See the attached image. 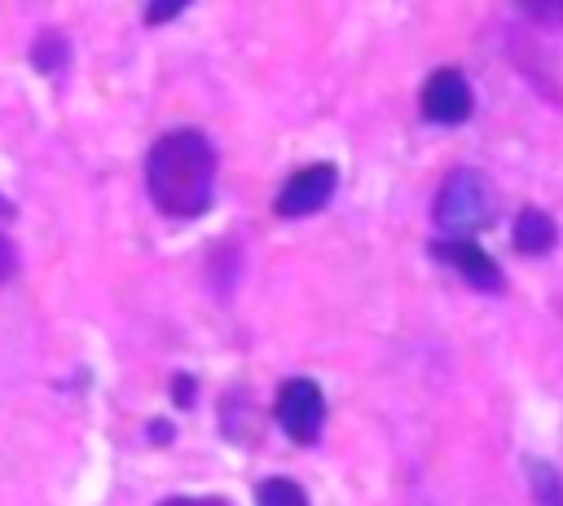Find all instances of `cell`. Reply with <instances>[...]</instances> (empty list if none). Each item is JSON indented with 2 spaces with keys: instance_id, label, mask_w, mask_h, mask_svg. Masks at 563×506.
<instances>
[{
  "instance_id": "cell-4",
  "label": "cell",
  "mask_w": 563,
  "mask_h": 506,
  "mask_svg": "<svg viewBox=\"0 0 563 506\" xmlns=\"http://www.w3.org/2000/svg\"><path fill=\"white\" fill-rule=\"evenodd\" d=\"M418 106H422V119L427 123H466L471 119V84L457 66H440L427 75L422 92H418Z\"/></svg>"
},
{
  "instance_id": "cell-9",
  "label": "cell",
  "mask_w": 563,
  "mask_h": 506,
  "mask_svg": "<svg viewBox=\"0 0 563 506\" xmlns=\"http://www.w3.org/2000/svg\"><path fill=\"white\" fill-rule=\"evenodd\" d=\"M31 62H35V70H44V75H62V70L70 66V44H66V35H62V31H44V35L31 44Z\"/></svg>"
},
{
  "instance_id": "cell-7",
  "label": "cell",
  "mask_w": 563,
  "mask_h": 506,
  "mask_svg": "<svg viewBox=\"0 0 563 506\" xmlns=\"http://www.w3.org/2000/svg\"><path fill=\"white\" fill-rule=\"evenodd\" d=\"M554 242H559V224L541 207H523L515 216V246L523 255H545V251H554Z\"/></svg>"
},
{
  "instance_id": "cell-14",
  "label": "cell",
  "mask_w": 563,
  "mask_h": 506,
  "mask_svg": "<svg viewBox=\"0 0 563 506\" xmlns=\"http://www.w3.org/2000/svg\"><path fill=\"white\" fill-rule=\"evenodd\" d=\"M176 13H180V9H158V4H154V9H145V22H150V26H154V22H172Z\"/></svg>"
},
{
  "instance_id": "cell-11",
  "label": "cell",
  "mask_w": 563,
  "mask_h": 506,
  "mask_svg": "<svg viewBox=\"0 0 563 506\" xmlns=\"http://www.w3.org/2000/svg\"><path fill=\"white\" fill-rule=\"evenodd\" d=\"M172 400L176 405H194V378L189 374H176L172 378Z\"/></svg>"
},
{
  "instance_id": "cell-1",
  "label": "cell",
  "mask_w": 563,
  "mask_h": 506,
  "mask_svg": "<svg viewBox=\"0 0 563 506\" xmlns=\"http://www.w3.org/2000/svg\"><path fill=\"white\" fill-rule=\"evenodd\" d=\"M150 202L172 220H194L216 198V150L194 128L163 132L145 154Z\"/></svg>"
},
{
  "instance_id": "cell-8",
  "label": "cell",
  "mask_w": 563,
  "mask_h": 506,
  "mask_svg": "<svg viewBox=\"0 0 563 506\" xmlns=\"http://www.w3.org/2000/svg\"><path fill=\"white\" fill-rule=\"evenodd\" d=\"M523 471H528V488H532V502L537 506H563V475H559L554 462L528 458Z\"/></svg>"
},
{
  "instance_id": "cell-5",
  "label": "cell",
  "mask_w": 563,
  "mask_h": 506,
  "mask_svg": "<svg viewBox=\"0 0 563 506\" xmlns=\"http://www.w3.org/2000/svg\"><path fill=\"white\" fill-rule=\"evenodd\" d=\"M334 185H339V172H334V163H308V167H299L282 189H277V198H273V211L282 216V220H295V216H312V211H321L325 202H330V194H334Z\"/></svg>"
},
{
  "instance_id": "cell-3",
  "label": "cell",
  "mask_w": 563,
  "mask_h": 506,
  "mask_svg": "<svg viewBox=\"0 0 563 506\" xmlns=\"http://www.w3.org/2000/svg\"><path fill=\"white\" fill-rule=\"evenodd\" d=\"M273 418L295 444H317L325 427V396L312 378H286L273 400Z\"/></svg>"
},
{
  "instance_id": "cell-10",
  "label": "cell",
  "mask_w": 563,
  "mask_h": 506,
  "mask_svg": "<svg viewBox=\"0 0 563 506\" xmlns=\"http://www.w3.org/2000/svg\"><path fill=\"white\" fill-rule=\"evenodd\" d=\"M255 506H308V493L290 475H268L255 488Z\"/></svg>"
},
{
  "instance_id": "cell-13",
  "label": "cell",
  "mask_w": 563,
  "mask_h": 506,
  "mask_svg": "<svg viewBox=\"0 0 563 506\" xmlns=\"http://www.w3.org/2000/svg\"><path fill=\"white\" fill-rule=\"evenodd\" d=\"M158 506H229V502H220V497H167Z\"/></svg>"
},
{
  "instance_id": "cell-6",
  "label": "cell",
  "mask_w": 563,
  "mask_h": 506,
  "mask_svg": "<svg viewBox=\"0 0 563 506\" xmlns=\"http://www.w3.org/2000/svg\"><path fill=\"white\" fill-rule=\"evenodd\" d=\"M431 255L444 260V264H453L475 290H488V295L501 290V268H497V260H493L484 246H475L471 238H444V242L431 246Z\"/></svg>"
},
{
  "instance_id": "cell-12",
  "label": "cell",
  "mask_w": 563,
  "mask_h": 506,
  "mask_svg": "<svg viewBox=\"0 0 563 506\" xmlns=\"http://www.w3.org/2000/svg\"><path fill=\"white\" fill-rule=\"evenodd\" d=\"M13 264H18V255H13V242L0 233V282H9V277H13Z\"/></svg>"
},
{
  "instance_id": "cell-2",
  "label": "cell",
  "mask_w": 563,
  "mask_h": 506,
  "mask_svg": "<svg viewBox=\"0 0 563 506\" xmlns=\"http://www.w3.org/2000/svg\"><path fill=\"white\" fill-rule=\"evenodd\" d=\"M435 220L449 229V238H466L475 229H484L493 220V189L479 172L457 167L444 176L440 194H435Z\"/></svg>"
},
{
  "instance_id": "cell-15",
  "label": "cell",
  "mask_w": 563,
  "mask_h": 506,
  "mask_svg": "<svg viewBox=\"0 0 563 506\" xmlns=\"http://www.w3.org/2000/svg\"><path fill=\"white\" fill-rule=\"evenodd\" d=\"M0 216H13V207H9V198L0 194Z\"/></svg>"
}]
</instances>
